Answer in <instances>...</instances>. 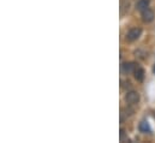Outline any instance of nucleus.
Listing matches in <instances>:
<instances>
[{
	"label": "nucleus",
	"instance_id": "obj_7",
	"mask_svg": "<svg viewBox=\"0 0 155 143\" xmlns=\"http://www.w3.org/2000/svg\"><path fill=\"white\" fill-rule=\"evenodd\" d=\"M140 130L142 132H144V134H149L152 131V129H150V126H149V124L147 121H141L140 123Z\"/></svg>",
	"mask_w": 155,
	"mask_h": 143
},
{
	"label": "nucleus",
	"instance_id": "obj_5",
	"mask_svg": "<svg viewBox=\"0 0 155 143\" xmlns=\"http://www.w3.org/2000/svg\"><path fill=\"white\" fill-rule=\"evenodd\" d=\"M134 75H135V78L138 81V82H142L144 79V70L142 68H136V70L134 71Z\"/></svg>",
	"mask_w": 155,
	"mask_h": 143
},
{
	"label": "nucleus",
	"instance_id": "obj_4",
	"mask_svg": "<svg viewBox=\"0 0 155 143\" xmlns=\"http://www.w3.org/2000/svg\"><path fill=\"white\" fill-rule=\"evenodd\" d=\"M149 2H150V0H138L136 4V8L142 12L143 10H146L149 6Z\"/></svg>",
	"mask_w": 155,
	"mask_h": 143
},
{
	"label": "nucleus",
	"instance_id": "obj_6",
	"mask_svg": "<svg viewBox=\"0 0 155 143\" xmlns=\"http://www.w3.org/2000/svg\"><path fill=\"white\" fill-rule=\"evenodd\" d=\"M136 64L135 63H125L123 64V70L126 72V73H130V72H134L136 70Z\"/></svg>",
	"mask_w": 155,
	"mask_h": 143
},
{
	"label": "nucleus",
	"instance_id": "obj_8",
	"mask_svg": "<svg viewBox=\"0 0 155 143\" xmlns=\"http://www.w3.org/2000/svg\"><path fill=\"white\" fill-rule=\"evenodd\" d=\"M120 141H121V142H124V141H127V137L125 136V131H124L123 129L120 130Z\"/></svg>",
	"mask_w": 155,
	"mask_h": 143
},
{
	"label": "nucleus",
	"instance_id": "obj_2",
	"mask_svg": "<svg viewBox=\"0 0 155 143\" xmlns=\"http://www.w3.org/2000/svg\"><path fill=\"white\" fill-rule=\"evenodd\" d=\"M141 34H142L141 28H132V29H130V30H129V33L126 34V40H127V41H130V42L136 41V40L141 36Z\"/></svg>",
	"mask_w": 155,
	"mask_h": 143
},
{
	"label": "nucleus",
	"instance_id": "obj_9",
	"mask_svg": "<svg viewBox=\"0 0 155 143\" xmlns=\"http://www.w3.org/2000/svg\"><path fill=\"white\" fill-rule=\"evenodd\" d=\"M153 72L155 73V65H154V68H153Z\"/></svg>",
	"mask_w": 155,
	"mask_h": 143
},
{
	"label": "nucleus",
	"instance_id": "obj_1",
	"mask_svg": "<svg viewBox=\"0 0 155 143\" xmlns=\"http://www.w3.org/2000/svg\"><path fill=\"white\" fill-rule=\"evenodd\" d=\"M125 100H126V102L130 104V105L138 104V101H140V94H138L137 91H134V90L127 91L126 95H125Z\"/></svg>",
	"mask_w": 155,
	"mask_h": 143
},
{
	"label": "nucleus",
	"instance_id": "obj_3",
	"mask_svg": "<svg viewBox=\"0 0 155 143\" xmlns=\"http://www.w3.org/2000/svg\"><path fill=\"white\" fill-rule=\"evenodd\" d=\"M154 17H155V13L152 8L147 7L146 10L142 11V19H143V22H146V23H150L152 21H154Z\"/></svg>",
	"mask_w": 155,
	"mask_h": 143
}]
</instances>
